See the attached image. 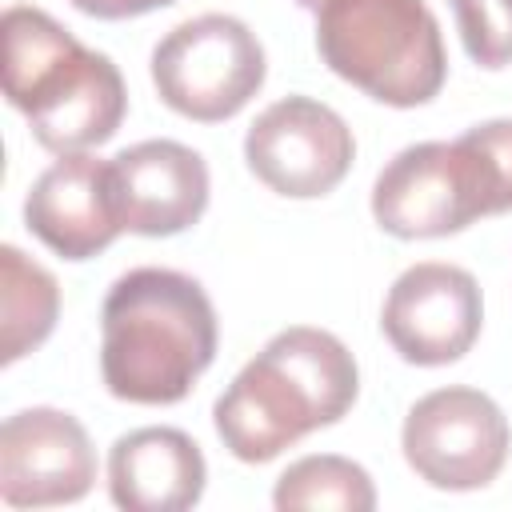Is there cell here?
<instances>
[{
	"mask_svg": "<svg viewBox=\"0 0 512 512\" xmlns=\"http://www.w3.org/2000/svg\"><path fill=\"white\" fill-rule=\"evenodd\" d=\"M448 4L472 64L480 68L512 64V0H448Z\"/></svg>",
	"mask_w": 512,
	"mask_h": 512,
	"instance_id": "obj_16",
	"label": "cell"
},
{
	"mask_svg": "<svg viewBox=\"0 0 512 512\" xmlns=\"http://www.w3.org/2000/svg\"><path fill=\"white\" fill-rule=\"evenodd\" d=\"M408 468L440 492L488 488L512 448V428L500 404L480 388H436L420 396L400 428Z\"/></svg>",
	"mask_w": 512,
	"mask_h": 512,
	"instance_id": "obj_7",
	"label": "cell"
},
{
	"mask_svg": "<svg viewBox=\"0 0 512 512\" xmlns=\"http://www.w3.org/2000/svg\"><path fill=\"white\" fill-rule=\"evenodd\" d=\"M484 324V300L480 284L468 268L424 260L404 268L380 312V328L400 360L416 368H440L456 364L464 352H472Z\"/></svg>",
	"mask_w": 512,
	"mask_h": 512,
	"instance_id": "obj_9",
	"label": "cell"
},
{
	"mask_svg": "<svg viewBox=\"0 0 512 512\" xmlns=\"http://www.w3.org/2000/svg\"><path fill=\"white\" fill-rule=\"evenodd\" d=\"M208 464L180 428H132L108 452V496L128 512H184L204 496Z\"/></svg>",
	"mask_w": 512,
	"mask_h": 512,
	"instance_id": "obj_13",
	"label": "cell"
},
{
	"mask_svg": "<svg viewBox=\"0 0 512 512\" xmlns=\"http://www.w3.org/2000/svg\"><path fill=\"white\" fill-rule=\"evenodd\" d=\"M264 76V44L228 12L192 16L152 48V84L160 100L200 124L232 120L264 88Z\"/></svg>",
	"mask_w": 512,
	"mask_h": 512,
	"instance_id": "obj_6",
	"label": "cell"
},
{
	"mask_svg": "<svg viewBox=\"0 0 512 512\" xmlns=\"http://www.w3.org/2000/svg\"><path fill=\"white\" fill-rule=\"evenodd\" d=\"M244 160L272 192L316 200L340 188L356 160V140L336 108L312 96H284L248 124Z\"/></svg>",
	"mask_w": 512,
	"mask_h": 512,
	"instance_id": "obj_8",
	"label": "cell"
},
{
	"mask_svg": "<svg viewBox=\"0 0 512 512\" xmlns=\"http://www.w3.org/2000/svg\"><path fill=\"white\" fill-rule=\"evenodd\" d=\"M60 316V284L56 276L28 260L16 244L0 248V328H4V364H16L20 356L36 352Z\"/></svg>",
	"mask_w": 512,
	"mask_h": 512,
	"instance_id": "obj_14",
	"label": "cell"
},
{
	"mask_svg": "<svg viewBox=\"0 0 512 512\" xmlns=\"http://www.w3.org/2000/svg\"><path fill=\"white\" fill-rule=\"evenodd\" d=\"M272 504L280 512L288 508H340V512H372L376 508V488L372 476L336 452L304 456L288 464L276 480Z\"/></svg>",
	"mask_w": 512,
	"mask_h": 512,
	"instance_id": "obj_15",
	"label": "cell"
},
{
	"mask_svg": "<svg viewBox=\"0 0 512 512\" xmlns=\"http://www.w3.org/2000/svg\"><path fill=\"white\" fill-rule=\"evenodd\" d=\"M4 96L24 112L36 144L56 156L100 148L128 112V88L112 56L84 48L32 4L4 12Z\"/></svg>",
	"mask_w": 512,
	"mask_h": 512,
	"instance_id": "obj_3",
	"label": "cell"
},
{
	"mask_svg": "<svg viewBox=\"0 0 512 512\" xmlns=\"http://www.w3.org/2000/svg\"><path fill=\"white\" fill-rule=\"evenodd\" d=\"M124 228L136 236H176L208 208V164L180 140H140L112 156Z\"/></svg>",
	"mask_w": 512,
	"mask_h": 512,
	"instance_id": "obj_12",
	"label": "cell"
},
{
	"mask_svg": "<svg viewBox=\"0 0 512 512\" xmlns=\"http://www.w3.org/2000/svg\"><path fill=\"white\" fill-rule=\"evenodd\" d=\"M356 392L360 372L344 340L312 324H292L220 392L212 424L236 460L268 464L308 432L344 420Z\"/></svg>",
	"mask_w": 512,
	"mask_h": 512,
	"instance_id": "obj_2",
	"label": "cell"
},
{
	"mask_svg": "<svg viewBox=\"0 0 512 512\" xmlns=\"http://www.w3.org/2000/svg\"><path fill=\"white\" fill-rule=\"evenodd\" d=\"M216 308L176 268H128L100 308V376L116 400L176 404L216 360Z\"/></svg>",
	"mask_w": 512,
	"mask_h": 512,
	"instance_id": "obj_1",
	"label": "cell"
},
{
	"mask_svg": "<svg viewBox=\"0 0 512 512\" xmlns=\"http://www.w3.org/2000/svg\"><path fill=\"white\" fill-rule=\"evenodd\" d=\"M296 4H300V8H320L324 0H296Z\"/></svg>",
	"mask_w": 512,
	"mask_h": 512,
	"instance_id": "obj_18",
	"label": "cell"
},
{
	"mask_svg": "<svg viewBox=\"0 0 512 512\" xmlns=\"http://www.w3.org/2000/svg\"><path fill=\"white\" fill-rule=\"evenodd\" d=\"M96 448L88 428L60 408L12 412L0 428V496L12 508H48L88 496Z\"/></svg>",
	"mask_w": 512,
	"mask_h": 512,
	"instance_id": "obj_10",
	"label": "cell"
},
{
	"mask_svg": "<svg viewBox=\"0 0 512 512\" xmlns=\"http://www.w3.org/2000/svg\"><path fill=\"white\" fill-rule=\"evenodd\" d=\"M512 212V120L396 152L372 184V216L396 240H440Z\"/></svg>",
	"mask_w": 512,
	"mask_h": 512,
	"instance_id": "obj_4",
	"label": "cell"
},
{
	"mask_svg": "<svg viewBox=\"0 0 512 512\" xmlns=\"http://www.w3.org/2000/svg\"><path fill=\"white\" fill-rule=\"evenodd\" d=\"M316 52L340 80L388 108L428 104L448 76L440 20L424 0H324Z\"/></svg>",
	"mask_w": 512,
	"mask_h": 512,
	"instance_id": "obj_5",
	"label": "cell"
},
{
	"mask_svg": "<svg viewBox=\"0 0 512 512\" xmlns=\"http://www.w3.org/2000/svg\"><path fill=\"white\" fill-rule=\"evenodd\" d=\"M28 232L64 260L100 256L124 228L112 160L68 152L52 160L24 196Z\"/></svg>",
	"mask_w": 512,
	"mask_h": 512,
	"instance_id": "obj_11",
	"label": "cell"
},
{
	"mask_svg": "<svg viewBox=\"0 0 512 512\" xmlns=\"http://www.w3.org/2000/svg\"><path fill=\"white\" fill-rule=\"evenodd\" d=\"M76 12L96 16V20H132V16H148L156 8H168L176 0H68Z\"/></svg>",
	"mask_w": 512,
	"mask_h": 512,
	"instance_id": "obj_17",
	"label": "cell"
}]
</instances>
